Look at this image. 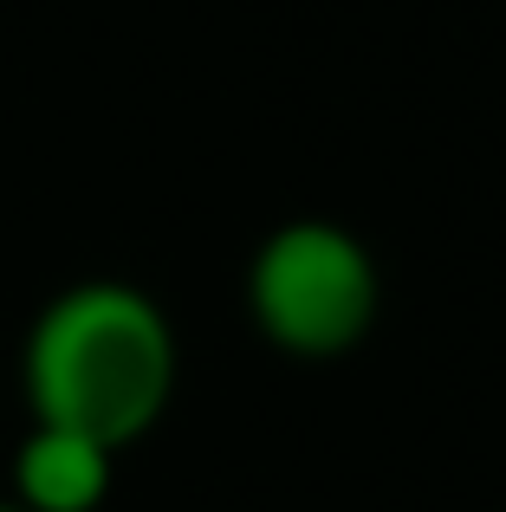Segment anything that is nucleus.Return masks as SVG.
I'll return each instance as SVG.
<instances>
[{
    "mask_svg": "<svg viewBox=\"0 0 506 512\" xmlns=\"http://www.w3.org/2000/svg\"><path fill=\"white\" fill-rule=\"evenodd\" d=\"M247 318L279 357L338 363L377 331L383 266L344 221H279L247 260Z\"/></svg>",
    "mask_w": 506,
    "mask_h": 512,
    "instance_id": "obj_2",
    "label": "nucleus"
},
{
    "mask_svg": "<svg viewBox=\"0 0 506 512\" xmlns=\"http://www.w3.org/2000/svg\"><path fill=\"white\" fill-rule=\"evenodd\" d=\"M182 344L169 312L130 279H78L52 292L20 344L26 415L124 454L169 415Z\"/></svg>",
    "mask_w": 506,
    "mask_h": 512,
    "instance_id": "obj_1",
    "label": "nucleus"
},
{
    "mask_svg": "<svg viewBox=\"0 0 506 512\" xmlns=\"http://www.w3.org/2000/svg\"><path fill=\"white\" fill-rule=\"evenodd\" d=\"M0 512H26V506H13V500H0Z\"/></svg>",
    "mask_w": 506,
    "mask_h": 512,
    "instance_id": "obj_4",
    "label": "nucleus"
},
{
    "mask_svg": "<svg viewBox=\"0 0 506 512\" xmlns=\"http://www.w3.org/2000/svg\"><path fill=\"white\" fill-rule=\"evenodd\" d=\"M117 480V454L98 441L72 435V428H46L33 422L13 448V506L26 512H98L111 500Z\"/></svg>",
    "mask_w": 506,
    "mask_h": 512,
    "instance_id": "obj_3",
    "label": "nucleus"
}]
</instances>
